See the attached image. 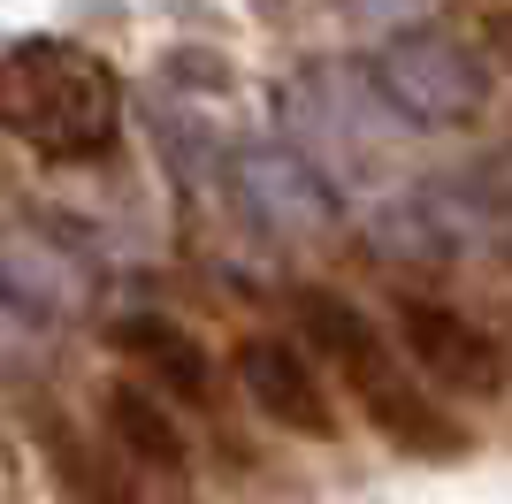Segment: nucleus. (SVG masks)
Listing matches in <instances>:
<instances>
[{
	"mask_svg": "<svg viewBox=\"0 0 512 504\" xmlns=\"http://www.w3.org/2000/svg\"><path fill=\"white\" fill-rule=\"evenodd\" d=\"M299 329H306V344L344 375L360 420L390 443V451H406V459H467L474 451L467 420L444 405V390H436L413 359L390 352L383 329H375L344 291H299Z\"/></svg>",
	"mask_w": 512,
	"mask_h": 504,
	"instance_id": "obj_1",
	"label": "nucleus"
},
{
	"mask_svg": "<svg viewBox=\"0 0 512 504\" xmlns=\"http://www.w3.org/2000/svg\"><path fill=\"white\" fill-rule=\"evenodd\" d=\"M0 130L39 161H107L123 146V77L77 39H23L0 54Z\"/></svg>",
	"mask_w": 512,
	"mask_h": 504,
	"instance_id": "obj_2",
	"label": "nucleus"
},
{
	"mask_svg": "<svg viewBox=\"0 0 512 504\" xmlns=\"http://www.w3.org/2000/svg\"><path fill=\"white\" fill-rule=\"evenodd\" d=\"M367 77L406 130H474L497 100V69L459 31H436V23L390 31L383 54L367 62Z\"/></svg>",
	"mask_w": 512,
	"mask_h": 504,
	"instance_id": "obj_3",
	"label": "nucleus"
},
{
	"mask_svg": "<svg viewBox=\"0 0 512 504\" xmlns=\"http://www.w3.org/2000/svg\"><path fill=\"white\" fill-rule=\"evenodd\" d=\"M291 123L306 130V161L329 176V184H367V176H383L390 153H398V123H390V100L375 92L367 69H344V62H321L306 69L291 92Z\"/></svg>",
	"mask_w": 512,
	"mask_h": 504,
	"instance_id": "obj_4",
	"label": "nucleus"
},
{
	"mask_svg": "<svg viewBox=\"0 0 512 504\" xmlns=\"http://www.w3.org/2000/svg\"><path fill=\"white\" fill-rule=\"evenodd\" d=\"M390 329H398V352H406L444 398H497L505 375H512L497 329H482L474 314H459V306H444V298H428V291H398Z\"/></svg>",
	"mask_w": 512,
	"mask_h": 504,
	"instance_id": "obj_5",
	"label": "nucleus"
},
{
	"mask_svg": "<svg viewBox=\"0 0 512 504\" xmlns=\"http://www.w3.org/2000/svg\"><path fill=\"white\" fill-rule=\"evenodd\" d=\"M230 191L245 207V222L268 230L276 245H314V237L337 230V191L299 146H237Z\"/></svg>",
	"mask_w": 512,
	"mask_h": 504,
	"instance_id": "obj_6",
	"label": "nucleus"
},
{
	"mask_svg": "<svg viewBox=\"0 0 512 504\" xmlns=\"http://www.w3.org/2000/svg\"><path fill=\"white\" fill-rule=\"evenodd\" d=\"M230 375L245 390V405L260 420H276L283 436L337 443V405H329V382H321L306 344H291V336H245L230 352Z\"/></svg>",
	"mask_w": 512,
	"mask_h": 504,
	"instance_id": "obj_7",
	"label": "nucleus"
},
{
	"mask_svg": "<svg viewBox=\"0 0 512 504\" xmlns=\"http://www.w3.org/2000/svg\"><path fill=\"white\" fill-rule=\"evenodd\" d=\"M0 298L31 321H69L92 306V268L46 230H0Z\"/></svg>",
	"mask_w": 512,
	"mask_h": 504,
	"instance_id": "obj_8",
	"label": "nucleus"
},
{
	"mask_svg": "<svg viewBox=\"0 0 512 504\" xmlns=\"http://www.w3.org/2000/svg\"><path fill=\"white\" fill-rule=\"evenodd\" d=\"M100 428H107V443H115V459L130 474H169V482L192 474V436H184L169 390H153V382H107Z\"/></svg>",
	"mask_w": 512,
	"mask_h": 504,
	"instance_id": "obj_9",
	"label": "nucleus"
},
{
	"mask_svg": "<svg viewBox=\"0 0 512 504\" xmlns=\"http://www.w3.org/2000/svg\"><path fill=\"white\" fill-rule=\"evenodd\" d=\"M107 344H115V352H123L153 390L192 398V405L214 398V359H207V344H199L176 314H123L115 329H107Z\"/></svg>",
	"mask_w": 512,
	"mask_h": 504,
	"instance_id": "obj_10",
	"label": "nucleus"
},
{
	"mask_svg": "<svg viewBox=\"0 0 512 504\" xmlns=\"http://www.w3.org/2000/svg\"><path fill=\"white\" fill-rule=\"evenodd\" d=\"M344 23H367V31H406V23H428L436 0H329Z\"/></svg>",
	"mask_w": 512,
	"mask_h": 504,
	"instance_id": "obj_11",
	"label": "nucleus"
},
{
	"mask_svg": "<svg viewBox=\"0 0 512 504\" xmlns=\"http://www.w3.org/2000/svg\"><path fill=\"white\" fill-rule=\"evenodd\" d=\"M497 344H505V367H512V314H505V329H497Z\"/></svg>",
	"mask_w": 512,
	"mask_h": 504,
	"instance_id": "obj_12",
	"label": "nucleus"
},
{
	"mask_svg": "<svg viewBox=\"0 0 512 504\" xmlns=\"http://www.w3.org/2000/svg\"><path fill=\"white\" fill-rule=\"evenodd\" d=\"M505 260H512V252H505Z\"/></svg>",
	"mask_w": 512,
	"mask_h": 504,
	"instance_id": "obj_13",
	"label": "nucleus"
}]
</instances>
